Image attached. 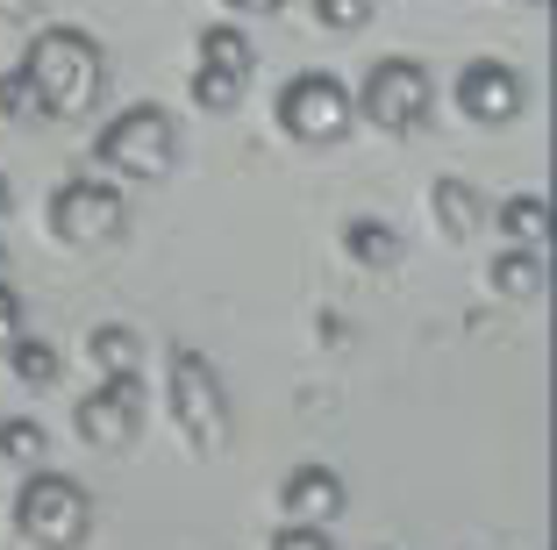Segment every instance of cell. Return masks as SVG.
<instances>
[{
    "instance_id": "obj_20",
    "label": "cell",
    "mask_w": 557,
    "mask_h": 550,
    "mask_svg": "<svg viewBox=\"0 0 557 550\" xmlns=\"http://www.w3.org/2000/svg\"><path fill=\"white\" fill-rule=\"evenodd\" d=\"M314 22L322 29H364L372 22V0H314Z\"/></svg>"
},
{
    "instance_id": "obj_21",
    "label": "cell",
    "mask_w": 557,
    "mask_h": 550,
    "mask_svg": "<svg viewBox=\"0 0 557 550\" xmlns=\"http://www.w3.org/2000/svg\"><path fill=\"white\" fill-rule=\"evenodd\" d=\"M272 550H336V543H329L322 522H286V529L272 536Z\"/></svg>"
},
{
    "instance_id": "obj_10",
    "label": "cell",
    "mask_w": 557,
    "mask_h": 550,
    "mask_svg": "<svg viewBox=\"0 0 557 550\" xmlns=\"http://www.w3.org/2000/svg\"><path fill=\"white\" fill-rule=\"evenodd\" d=\"M278 515L286 522H336L344 515V472L294 465L286 479H278Z\"/></svg>"
},
{
    "instance_id": "obj_22",
    "label": "cell",
    "mask_w": 557,
    "mask_h": 550,
    "mask_svg": "<svg viewBox=\"0 0 557 550\" xmlns=\"http://www.w3.org/2000/svg\"><path fill=\"white\" fill-rule=\"evenodd\" d=\"M15 337H22V301H15L8 286H0V351H8Z\"/></svg>"
},
{
    "instance_id": "obj_16",
    "label": "cell",
    "mask_w": 557,
    "mask_h": 550,
    "mask_svg": "<svg viewBox=\"0 0 557 550\" xmlns=\"http://www.w3.org/2000/svg\"><path fill=\"white\" fill-rule=\"evenodd\" d=\"M86 357H94L100 372H136V329H129V322L86 329Z\"/></svg>"
},
{
    "instance_id": "obj_15",
    "label": "cell",
    "mask_w": 557,
    "mask_h": 550,
    "mask_svg": "<svg viewBox=\"0 0 557 550\" xmlns=\"http://www.w3.org/2000/svg\"><path fill=\"white\" fill-rule=\"evenodd\" d=\"M0 357H8V372H15L22 387H58V372H65V357L50 351V343H36V337H15Z\"/></svg>"
},
{
    "instance_id": "obj_3",
    "label": "cell",
    "mask_w": 557,
    "mask_h": 550,
    "mask_svg": "<svg viewBox=\"0 0 557 550\" xmlns=\"http://www.w3.org/2000/svg\"><path fill=\"white\" fill-rule=\"evenodd\" d=\"M172 158H180V136H172V114L158 100H129L94 136V164L115 179H158V172H172Z\"/></svg>"
},
{
    "instance_id": "obj_11",
    "label": "cell",
    "mask_w": 557,
    "mask_h": 550,
    "mask_svg": "<svg viewBox=\"0 0 557 550\" xmlns=\"http://www.w3.org/2000/svg\"><path fill=\"white\" fill-rule=\"evenodd\" d=\"M194 58H200L194 72H222V80H236V86L250 80V65H258V50H250V36L236 29V22H208V29L194 36Z\"/></svg>"
},
{
    "instance_id": "obj_13",
    "label": "cell",
    "mask_w": 557,
    "mask_h": 550,
    "mask_svg": "<svg viewBox=\"0 0 557 550\" xmlns=\"http://www.w3.org/2000/svg\"><path fill=\"white\" fill-rule=\"evenodd\" d=\"M486 279H493L500 301H536V293H543V250H536V243H508V250L493 258Z\"/></svg>"
},
{
    "instance_id": "obj_6",
    "label": "cell",
    "mask_w": 557,
    "mask_h": 550,
    "mask_svg": "<svg viewBox=\"0 0 557 550\" xmlns=\"http://www.w3.org/2000/svg\"><path fill=\"white\" fill-rule=\"evenodd\" d=\"M122 215H129V200H122L115 179H65L50 194V229H58V243H79V250L108 243L122 229Z\"/></svg>"
},
{
    "instance_id": "obj_8",
    "label": "cell",
    "mask_w": 557,
    "mask_h": 550,
    "mask_svg": "<svg viewBox=\"0 0 557 550\" xmlns=\"http://www.w3.org/2000/svg\"><path fill=\"white\" fill-rule=\"evenodd\" d=\"M136 421H144V379L136 372H100V387L79 401V437L94 451H115V443L136 437Z\"/></svg>"
},
{
    "instance_id": "obj_24",
    "label": "cell",
    "mask_w": 557,
    "mask_h": 550,
    "mask_svg": "<svg viewBox=\"0 0 557 550\" xmlns=\"http://www.w3.org/2000/svg\"><path fill=\"white\" fill-rule=\"evenodd\" d=\"M8 200H15V194H8V172H0V215H8Z\"/></svg>"
},
{
    "instance_id": "obj_2",
    "label": "cell",
    "mask_w": 557,
    "mask_h": 550,
    "mask_svg": "<svg viewBox=\"0 0 557 550\" xmlns=\"http://www.w3.org/2000/svg\"><path fill=\"white\" fill-rule=\"evenodd\" d=\"M164 407H172V429L200 457H214L230 443V393H222V379H214V365L200 351H172V365H164Z\"/></svg>"
},
{
    "instance_id": "obj_25",
    "label": "cell",
    "mask_w": 557,
    "mask_h": 550,
    "mask_svg": "<svg viewBox=\"0 0 557 550\" xmlns=\"http://www.w3.org/2000/svg\"><path fill=\"white\" fill-rule=\"evenodd\" d=\"M0 265H8V243H0Z\"/></svg>"
},
{
    "instance_id": "obj_4",
    "label": "cell",
    "mask_w": 557,
    "mask_h": 550,
    "mask_svg": "<svg viewBox=\"0 0 557 550\" xmlns=\"http://www.w3.org/2000/svg\"><path fill=\"white\" fill-rule=\"evenodd\" d=\"M86 522H94L86 486L65 479V472L29 465V479H22V493H15V529L29 536L36 550H72L86 536Z\"/></svg>"
},
{
    "instance_id": "obj_5",
    "label": "cell",
    "mask_w": 557,
    "mask_h": 550,
    "mask_svg": "<svg viewBox=\"0 0 557 550\" xmlns=\"http://www.w3.org/2000/svg\"><path fill=\"white\" fill-rule=\"evenodd\" d=\"M350 114H358V100L329 72H300L278 94V130L294 136V144H336V136H350Z\"/></svg>"
},
{
    "instance_id": "obj_9",
    "label": "cell",
    "mask_w": 557,
    "mask_h": 550,
    "mask_svg": "<svg viewBox=\"0 0 557 550\" xmlns=\"http://www.w3.org/2000/svg\"><path fill=\"white\" fill-rule=\"evenodd\" d=\"M529 100L522 72L500 65V58H472V65L458 72V114H472L479 130H500V122H515Z\"/></svg>"
},
{
    "instance_id": "obj_12",
    "label": "cell",
    "mask_w": 557,
    "mask_h": 550,
    "mask_svg": "<svg viewBox=\"0 0 557 550\" xmlns=\"http://www.w3.org/2000/svg\"><path fill=\"white\" fill-rule=\"evenodd\" d=\"M344 258L364 265V272H394L400 265V229L379 222V215H350L344 222Z\"/></svg>"
},
{
    "instance_id": "obj_18",
    "label": "cell",
    "mask_w": 557,
    "mask_h": 550,
    "mask_svg": "<svg viewBox=\"0 0 557 550\" xmlns=\"http://www.w3.org/2000/svg\"><path fill=\"white\" fill-rule=\"evenodd\" d=\"M500 229H508V243H543V229H550L543 194H508L500 200Z\"/></svg>"
},
{
    "instance_id": "obj_1",
    "label": "cell",
    "mask_w": 557,
    "mask_h": 550,
    "mask_svg": "<svg viewBox=\"0 0 557 550\" xmlns=\"http://www.w3.org/2000/svg\"><path fill=\"white\" fill-rule=\"evenodd\" d=\"M22 80L36 94V114L50 122H79L86 108L100 100V80H108V58L86 29L58 22V29H36V44L22 50Z\"/></svg>"
},
{
    "instance_id": "obj_7",
    "label": "cell",
    "mask_w": 557,
    "mask_h": 550,
    "mask_svg": "<svg viewBox=\"0 0 557 550\" xmlns=\"http://www.w3.org/2000/svg\"><path fill=\"white\" fill-rule=\"evenodd\" d=\"M358 100V114H372L379 130H422V114H429V72L414 65V58H379L372 72H364V94H350Z\"/></svg>"
},
{
    "instance_id": "obj_23",
    "label": "cell",
    "mask_w": 557,
    "mask_h": 550,
    "mask_svg": "<svg viewBox=\"0 0 557 550\" xmlns=\"http://www.w3.org/2000/svg\"><path fill=\"white\" fill-rule=\"evenodd\" d=\"M286 0H230V15H278Z\"/></svg>"
},
{
    "instance_id": "obj_14",
    "label": "cell",
    "mask_w": 557,
    "mask_h": 550,
    "mask_svg": "<svg viewBox=\"0 0 557 550\" xmlns=\"http://www.w3.org/2000/svg\"><path fill=\"white\" fill-rule=\"evenodd\" d=\"M429 208H436L443 236H458V243L479 229V194L465 186V179H436V186H429Z\"/></svg>"
},
{
    "instance_id": "obj_19",
    "label": "cell",
    "mask_w": 557,
    "mask_h": 550,
    "mask_svg": "<svg viewBox=\"0 0 557 550\" xmlns=\"http://www.w3.org/2000/svg\"><path fill=\"white\" fill-rule=\"evenodd\" d=\"M0 114H8V122H36V94H29V80H22V65L0 72Z\"/></svg>"
},
{
    "instance_id": "obj_17",
    "label": "cell",
    "mask_w": 557,
    "mask_h": 550,
    "mask_svg": "<svg viewBox=\"0 0 557 550\" xmlns=\"http://www.w3.org/2000/svg\"><path fill=\"white\" fill-rule=\"evenodd\" d=\"M44 451H50L44 421H29V415L0 421V465H44Z\"/></svg>"
}]
</instances>
